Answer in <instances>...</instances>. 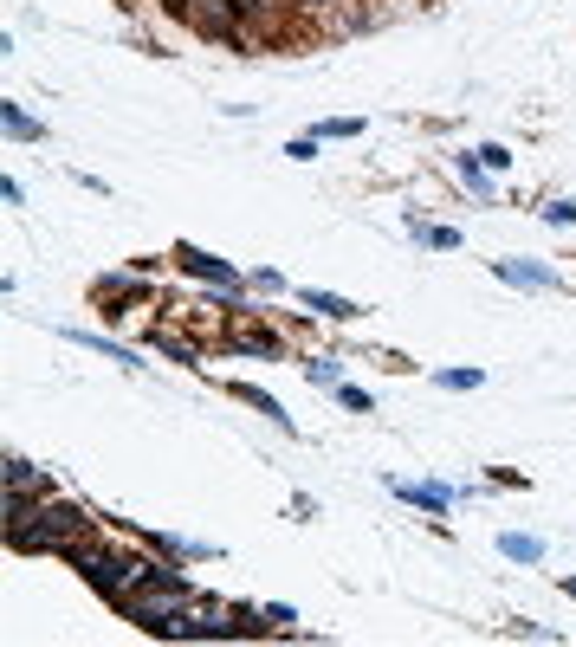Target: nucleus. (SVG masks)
Returning <instances> with one entry per match:
<instances>
[{
	"mask_svg": "<svg viewBox=\"0 0 576 647\" xmlns=\"http://www.w3.org/2000/svg\"><path fill=\"white\" fill-rule=\"evenodd\" d=\"M91 531L85 505H7V544L13 550H65L72 538Z\"/></svg>",
	"mask_w": 576,
	"mask_h": 647,
	"instance_id": "obj_1",
	"label": "nucleus"
},
{
	"mask_svg": "<svg viewBox=\"0 0 576 647\" xmlns=\"http://www.w3.org/2000/svg\"><path fill=\"white\" fill-rule=\"evenodd\" d=\"M169 13H175V20H188L195 33H208V39H221V46H240L246 52V20H240L233 0H169Z\"/></svg>",
	"mask_w": 576,
	"mask_h": 647,
	"instance_id": "obj_2",
	"label": "nucleus"
},
{
	"mask_svg": "<svg viewBox=\"0 0 576 647\" xmlns=\"http://www.w3.org/2000/svg\"><path fill=\"white\" fill-rule=\"evenodd\" d=\"M175 266H182L188 279H208V285H221V292H240V266H227V259L208 253V246H175Z\"/></svg>",
	"mask_w": 576,
	"mask_h": 647,
	"instance_id": "obj_3",
	"label": "nucleus"
},
{
	"mask_svg": "<svg viewBox=\"0 0 576 647\" xmlns=\"http://www.w3.org/2000/svg\"><path fill=\"white\" fill-rule=\"evenodd\" d=\"M130 292H136V266L117 272V279H98V305L111 311V318H123V311H130Z\"/></svg>",
	"mask_w": 576,
	"mask_h": 647,
	"instance_id": "obj_4",
	"label": "nucleus"
},
{
	"mask_svg": "<svg viewBox=\"0 0 576 647\" xmlns=\"http://www.w3.org/2000/svg\"><path fill=\"white\" fill-rule=\"evenodd\" d=\"M26 492H46V479H39V466H26V460H7V505H20Z\"/></svg>",
	"mask_w": 576,
	"mask_h": 647,
	"instance_id": "obj_5",
	"label": "nucleus"
},
{
	"mask_svg": "<svg viewBox=\"0 0 576 647\" xmlns=\"http://www.w3.org/2000/svg\"><path fill=\"white\" fill-rule=\"evenodd\" d=\"M492 272H499V279H512V285H557L551 266H531V259H492Z\"/></svg>",
	"mask_w": 576,
	"mask_h": 647,
	"instance_id": "obj_6",
	"label": "nucleus"
},
{
	"mask_svg": "<svg viewBox=\"0 0 576 647\" xmlns=\"http://www.w3.org/2000/svg\"><path fill=\"white\" fill-rule=\"evenodd\" d=\"M389 492H395V499L428 505V512H447V505H454V492H447V486H402V479H389Z\"/></svg>",
	"mask_w": 576,
	"mask_h": 647,
	"instance_id": "obj_7",
	"label": "nucleus"
},
{
	"mask_svg": "<svg viewBox=\"0 0 576 647\" xmlns=\"http://www.w3.org/2000/svg\"><path fill=\"white\" fill-rule=\"evenodd\" d=\"M305 305L318 311V318H337V324L363 318V305H350V298H337V292H305Z\"/></svg>",
	"mask_w": 576,
	"mask_h": 647,
	"instance_id": "obj_8",
	"label": "nucleus"
},
{
	"mask_svg": "<svg viewBox=\"0 0 576 647\" xmlns=\"http://www.w3.org/2000/svg\"><path fill=\"white\" fill-rule=\"evenodd\" d=\"M227 343H233V350H259V356H279V337H266V330H253V324H233V330H227Z\"/></svg>",
	"mask_w": 576,
	"mask_h": 647,
	"instance_id": "obj_9",
	"label": "nucleus"
},
{
	"mask_svg": "<svg viewBox=\"0 0 576 647\" xmlns=\"http://www.w3.org/2000/svg\"><path fill=\"white\" fill-rule=\"evenodd\" d=\"M233 395H240L246 408H259V415H272V421H279V428H292V415H279V402H272L266 389H253V382H233Z\"/></svg>",
	"mask_w": 576,
	"mask_h": 647,
	"instance_id": "obj_10",
	"label": "nucleus"
},
{
	"mask_svg": "<svg viewBox=\"0 0 576 647\" xmlns=\"http://www.w3.org/2000/svg\"><path fill=\"white\" fill-rule=\"evenodd\" d=\"M499 550H505V557H518V563H538L544 557V544L538 538H518V531H512V538H499Z\"/></svg>",
	"mask_w": 576,
	"mask_h": 647,
	"instance_id": "obj_11",
	"label": "nucleus"
},
{
	"mask_svg": "<svg viewBox=\"0 0 576 647\" xmlns=\"http://www.w3.org/2000/svg\"><path fill=\"white\" fill-rule=\"evenodd\" d=\"M0 117H7V130H13V136H33V143H39V123L26 117L20 104H0Z\"/></svg>",
	"mask_w": 576,
	"mask_h": 647,
	"instance_id": "obj_12",
	"label": "nucleus"
},
{
	"mask_svg": "<svg viewBox=\"0 0 576 647\" xmlns=\"http://www.w3.org/2000/svg\"><path fill=\"white\" fill-rule=\"evenodd\" d=\"M434 382H441V389H479V369H441Z\"/></svg>",
	"mask_w": 576,
	"mask_h": 647,
	"instance_id": "obj_13",
	"label": "nucleus"
},
{
	"mask_svg": "<svg viewBox=\"0 0 576 647\" xmlns=\"http://www.w3.org/2000/svg\"><path fill=\"white\" fill-rule=\"evenodd\" d=\"M356 130H363V123H356V117H331V123H324L318 136H356Z\"/></svg>",
	"mask_w": 576,
	"mask_h": 647,
	"instance_id": "obj_14",
	"label": "nucleus"
},
{
	"mask_svg": "<svg viewBox=\"0 0 576 647\" xmlns=\"http://www.w3.org/2000/svg\"><path fill=\"white\" fill-rule=\"evenodd\" d=\"M544 220H557V227H570V220H576V201H551V208H544Z\"/></svg>",
	"mask_w": 576,
	"mask_h": 647,
	"instance_id": "obj_15",
	"label": "nucleus"
},
{
	"mask_svg": "<svg viewBox=\"0 0 576 647\" xmlns=\"http://www.w3.org/2000/svg\"><path fill=\"white\" fill-rule=\"evenodd\" d=\"M285 156H292V162H311V156H318V136H298V143L285 149Z\"/></svg>",
	"mask_w": 576,
	"mask_h": 647,
	"instance_id": "obj_16",
	"label": "nucleus"
},
{
	"mask_svg": "<svg viewBox=\"0 0 576 647\" xmlns=\"http://www.w3.org/2000/svg\"><path fill=\"white\" fill-rule=\"evenodd\" d=\"M337 402H344V408H369V395L350 389V382H337Z\"/></svg>",
	"mask_w": 576,
	"mask_h": 647,
	"instance_id": "obj_17",
	"label": "nucleus"
},
{
	"mask_svg": "<svg viewBox=\"0 0 576 647\" xmlns=\"http://www.w3.org/2000/svg\"><path fill=\"white\" fill-rule=\"evenodd\" d=\"M305 7H331V0H305Z\"/></svg>",
	"mask_w": 576,
	"mask_h": 647,
	"instance_id": "obj_18",
	"label": "nucleus"
},
{
	"mask_svg": "<svg viewBox=\"0 0 576 647\" xmlns=\"http://www.w3.org/2000/svg\"><path fill=\"white\" fill-rule=\"evenodd\" d=\"M564 589H570V596H576V576H570V583H564Z\"/></svg>",
	"mask_w": 576,
	"mask_h": 647,
	"instance_id": "obj_19",
	"label": "nucleus"
}]
</instances>
